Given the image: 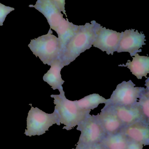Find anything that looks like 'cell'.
<instances>
[{
  "label": "cell",
  "instance_id": "16",
  "mask_svg": "<svg viewBox=\"0 0 149 149\" xmlns=\"http://www.w3.org/2000/svg\"><path fill=\"white\" fill-rule=\"evenodd\" d=\"M129 139L121 131L105 136L100 143L107 149H126Z\"/></svg>",
  "mask_w": 149,
  "mask_h": 149
},
{
  "label": "cell",
  "instance_id": "7",
  "mask_svg": "<svg viewBox=\"0 0 149 149\" xmlns=\"http://www.w3.org/2000/svg\"><path fill=\"white\" fill-rule=\"evenodd\" d=\"M122 35V32L106 29L96 22L95 37L92 45L102 51L106 52L108 55H113L117 52Z\"/></svg>",
  "mask_w": 149,
  "mask_h": 149
},
{
  "label": "cell",
  "instance_id": "12",
  "mask_svg": "<svg viewBox=\"0 0 149 149\" xmlns=\"http://www.w3.org/2000/svg\"><path fill=\"white\" fill-rule=\"evenodd\" d=\"M106 105H109L112 107L124 126L139 121L144 122L137 102L130 106Z\"/></svg>",
  "mask_w": 149,
  "mask_h": 149
},
{
  "label": "cell",
  "instance_id": "22",
  "mask_svg": "<svg viewBox=\"0 0 149 149\" xmlns=\"http://www.w3.org/2000/svg\"><path fill=\"white\" fill-rule=\"evenodd\" d=\"M143 147L142 144L129 139L128 144L126 149H143Z\"/></svg>",
  "mask_w": 149,
  "mask_h": 149
},
{
  "label": "cell",
  "instance_id": "8",
  "mask_svg": "<svg viewBox=\"0 0 149 149\" xmlns=\"http://www.w3.org/2000/svg\"><path fill=\"white\" fill-rule=\"evenodd\" d=\"M146 41L143 33L134 29L127 30L122 32L117 52H128L131 57L134 56L136 53L142 52L140 48L146 45Z\"/></svg>",
  "mask_w": 149,
  "mask_h": 149
},
{
  "label": "cell",
  "instance_id": "20",
  "mask_svg": "<svg viewBox=\"0 0 149 149\" xmlns=\"http://www.w3.org/2000/svg\"><path fill=\"white\" fill-rule=\"evenodd\" d=\"M72 149H107L101 143L85 145V144H77L76 147Z\"/></svg>",
  "mask_w": 149,
  "mask_h": 149
},
{
  "label": "cell",
  "instance_id": "15",
  "mask_svg": "<svg viewBox=\"0 0 149 149\" xmlns=\"http://www.w3.org/2000/svg\"><path fill=\"white\" fill-rule=\"evenodd\" d=\"M80 25H75L69 22L67 18H64L56 30L61 49V56L64 51L66 46L69 41L77 33ZM61 58V57H60Z\"/></svg>",
  "mask_w": 149,
  "mask_h": 149
},
{
  "label": "cell",
  "instance_id": "19",
  "mask_svg": "<svg viewBox=\"0 0 149 149\" xmlns=\"http://www.w3.org/2000/svg\"><path fill=\"white\" fill-rule=\"evenodd\" d=\"M14 10H15L14 8L5 6L0 3V26L3 25V22L7 16Z\"/></svg>",
  "mask_w": 149,
  "mask_h": 149
},
{
  "label": "cell",
  "instance_id": "3",
  "mask_svg": "<svg viewBox=\"0 0 149 149\" xmlns=\"http://www.w3.org/2000/svg\"><path fill=\"white\" fill-rule=\"evenodd\" d=\"M50 29L46 35L31 40L28 47L36 57H38L44 65H50L60 58L61 49L58 38L52 35Z\"/></svg>",
  "mask_w": 149,
  "mask_h": 149
},
{
  "label": "cell",
  "instance_id": "21",
  "mask_svg": "<svg viewBox=\"0 0 149 149\" xmlns=\"http://www.w3.org/2000/svg\"><path fill=\"white\" fill-rule=\"evenodd\" d=\"M61 12H63L67 17L65 10V0H52Z\"/></svg>",
  "mask_w": 149,
  "mask_h": 149
},
{
  "label": "cell",
  "instance_id": "4",
  "mask_svg": "<svg viewBox=\"0 0 149 149\" xmlns=\"http://www.w3.org/2000/svg\"><path fill=\"white\" fill-rule=\"evenodd\" d=\"M60 125L58 115L55 110L52 113H47L38 108L31 106L27 118V129L24 134L27 136H40L49 130L54 124Z\"/></svg>",
  "mask_w": 149,
  "mask_h": 149
},
{
  "label": "cell",
  "instance_id": "17",
  "mask_svg": "<svg viewBox=\"0 0 149 149\" xmlns=\"http://www.w3.org/2000/svg\"><path fill=\"white\" fill-rule=\"evenodd\" d=\"M109 99H106L99 94L94 93L89 95L79 100L75 101L79 108L85 111H90L98 107L100 104H106Z\"/></svg>",
  "mask_w": 149,
  "mask_h": 149
},
{
  "label": "cell",
  "instance_id": "11",
  "mask_svg": "<svg viewBox=\"0 0 149 149\" xmlns=\"http://www.w3.org/2000/svg\"><path fill=\"white\" fill-rule=\"evenodd\" d=\"M96 116L105 130L106 135L117 133L124 127L109 105H105L101 113Z\"/></svg>",
  "mask_w": 149,
  "mask_h": 149
},
{
  "label": "cell",
  "instance_id": "6",
  "mask_svg": "<svg viewBox=\"0 0 149 149\" xmlns=\"http://www.w3.org/2000/svg\"><path fill=\"white\" fill-rule=\"evenodd\" d=\"M77 130L81 132L77 144L92 145L100 143L106 135L96 116L90 114L78 125Z\"/></svg>",
  "mask_w": 149,
  "mask_h": 149
},
{
  "label": "cell",
  "instance_id": "1",
  "mask_svg": "<svg viewBox=\"0 0 149 149\" xmlns=\"http://www.w3.org/2000/svg\"><path fill=\"white\" fill-rule=\"evenodd\" d=\"M96 22L92 21L85 25H80L77 33L66 46L60 58L64 66L70 65L81 53L92 46L95 37Z\"/></svg>",
  "mask_w": 149,
  "mask_h": 149
},
{
  "label": "cell",
  "instance_id": "13",
  "mask_svg": "<svg viewBox=\"0 0 149 149\" xmlns=\"http://www.w3.org/2000/svg\"><path fill=\"white\" fill-rule=\"evenodd\" d=\"M50 66V68L44 75L43 80L47 82L53 90L58 89L59 92L63 91L62 85L64 81L62 79L60 72L64 66L60 58L54 61Z\"/></svg>",
  "mask_w": 149,
  "mask_h": 149
},
{
  "label": "cell",
  "instance_id": "2",
  "mask_svg": "<svg viewBox=\"0 0 149 149\" xmlns=\"http://www.w3.org/2000/svg\"><path fill=\"white\" fill-rule=\"evenodd\" d=\"M59 95H52L56 105L54 110L57 113L60 124L65 125L63 129L70 130L78 126L87 115L90 111H85L78 107L75 101L66 99L65 92L60 91Z\"/></svg>",
  "mask_w": 149,
  "mask_h": 149
},
{
  "label": "cell",
  "instance_id": "5",
  "mask_svg": "<svg viewBox=\"0 0 149 149\" xmlns=\"http://www.w3.org/2000/svg\"><path fill=\"white\" fill-rule=\"evenodd\" d=\"M146 88L136 87L135 84L129 80L118 84L113 92L108 102L105 105L130 106L136 104L141 94Z\"/></svg>",
  "mask_w": 149,
  "mask_h": 149
},
{
  "label": "cell",
  "instance_id": "9",
  "mask_svg": "<svg viewBox=\"0 0 149 149\" xmlns=\"http://www.w3.org/2000/svg\"><path fill=\"white\" fill-rule=\"evenodd\" d=\"M41 12L47 19L50 29L56 31L64 19L63 14L52 0H37L36 4L29 5Z\"/></svg>",
  "mask_w": 149,
  "mask_h": 149
},
{
  "label": "cell",
  "instance_id": "14",
  "mask_svg": "<svg viewBox=\"0 0 149 149\" xmlns=\"http://www.w3.org/2000/svg\"><path fill=\"white\" fill-rule=\"evenodd\" d=\"M133 57L132 62L129 60L126 65H120L119 66L127 67L130 70L132 74L139 79L143 77L147 78L149 73V58L147 56H141L136 53Z\"/></svg>",
  "mask_w": 149,
  "mask_h": 149
},
{
  "label": "cell",
  "instance_id": "18",
  "mask_svg": "<svg viewBox=\"0 0 149 149\" xmlns=\"http://www.w3.org/2000/svg\"><path fill=\"white\" fill-rule=\"evenodd\" d=\"M149 88H146L142 93L137 102V104L141 112L143 120L148 124H149Z\"/></svg>",
  "mask_w": 149,
  "mask_h": 149
},
{
  "label": "cell",
  "instance_id": "10",
  "mask_svg": "<svg viewBox=\"0 0 149 149\" xmlns=\"http://www.w3.org/2000/svg\"><path fill=\"white\" fill-rule=\"evenodd\" d=\"M149 124L139 121L124 126L120 131L128 139L142 144L143 146L149 144Z\"/></svg>",
  "mask_w": 149,
  "mask_h": 149
}]
</instances>
